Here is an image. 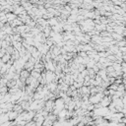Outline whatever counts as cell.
Returning <instances> with one entry per match:
<instances>
[{
	"mask_svg": "<svg viewBox=\"0 0 126 126\" xmlns=\"http://www.w3.org/2000/svg\"><path fill=\"white\" fill-rule=\"evenodd\" d=\"M53 108H54V101L48 100L45 102V108H44V109H46L47 111L49 112V111H51V110H53Z\"/></svg>",
	"mask_w": 126,
	"mask_h": 126,
	"instance_id": "cell-2",
	"label": "cell"
},
{
	"mask_svg": "<svg viewBox=\"0 0 126 126\" xmlns=\"http://www.w3.org/2000/svg\"><path fill=\"white\" fill-rule=\"evenodd\" d=\"M85 2H88V3H92V0H84Z\"/></svg>",
	"mask_w": 126,
	"mask_h": 126,
	"instance_id": "cell-7",
	"label": "cell"
},
{
	"mask_svg": "<svg viewBox=\"0 0 126 126\" xmlns=\"http://www.w3.org/2000/svg\"><path fill=\"white\" fill-rule=\"evenodd\" d=\"M1 59H2V61H3L4 63H7V62H9V61L11 60L12 57H11V54L6 53V54H4V55H3V57H2Z\"/></svg>",
	"mask_w": 126,
	"mask_h": 126,
	"instance_id": "cell-3",
	"label": "cell"
},
{
	"mask_svg": "<svg viewBox=\"0 0 126 126\" xmlns=\"http://www.w3.org/2000/svg\"><path fill=\"white\" fill-rule=\"evenodd\" d=\"M2 48V40H0V49Z\"/></svg>",
	"mask_w": 126,
	"mask_h": 126,
	"instance_id": "cell-8",
	"label": "cell"
},
{
	"mask_svg": "<svg viewBox=\"0 0 126 126\" xmlns=\"http://www.w3.org/2000/svg\"><path fill=\"white\" fill-rule=\"evenodd\" d=\"M109 89H111V90H114V91H117V89H118V87H117L116 85H114V84H112V85H110V86H109Z\"/></svg>",
	"mask_w": 126,
	"mask_h": 126,
	"instance_id": "cell-6",
	"label": "cell"
},
{
	"mask_svg": "<svg viewBox=\"0 0 126 126\" xmlns=\"http://www.w3.org/2000/svg\"><path fill=\"white\" fill-rule=\"evenodd\" d=\"M58 23H57V20L55 18H51L49 21H48V25L50 26H56Z\"/></svg>",
	"mask_w": 126,
	"mask_h": 126,
	"instance_id": "cell-5",
	"label": "cell"
},
{
	"mask_svg": "<svg viewBox=\"0 0 126 126\" xmlns=\"http://www.w3.org/2000/svg\"><path fill=\"white\" fill-rule=\"evenodd\" d=\"M6 17H7L8 22H12L14 20H16V16H15L14 14H8V15H6Z\"/></svg>",
	"mask_w": 126,
	"mask_h": 126,
	"instance_id": "cell-4",
	"label": "cell"
},
{
	"mask_svg": "<svg viewBox=\"0 0 126 126\" xmlns=\"http://www.w3.org/2000/svg\"><path fill=\"white\" fill-rule=\"evenodd\" d=\"M101 106H103V107H107L110 103H111V97H107V96H105L101 101Z\"/></svg>",
	"mask_w": 126,
	"mask_h": 126,
	"instance_id": "cell-1",
	"label": "cell"
}]
</instances>
